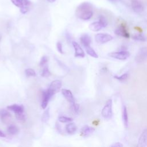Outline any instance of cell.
<instances>
[{"mask_svg":"<svg viewBox=\"0 0 147 147\" xmlns=\"http://www.w3.org/2000/svg\"><path fill=\"white\" fill-rule=\"evenodd\" d=\"M75 14L77 17L81 20H90L93 15V6L89 3H83L77 7Z\"/></svg>","mask_w":147,"mask_h":147,"instance_id":"1","label":"cell"},{"mask_svg":"<svg viewBox=\"0 0 147 147\" xmlns=\"http://www.w3.org/2000/svg\"><path fill=\"white\" fill-rule=\"evenodd\" d=\"M110 1H113V0H110Z\"/></svg>","mask_w":147,"mask_h":147,"instance_id":"38","label":"cell"},{"mask_svg":"<svg viewBox=\"0 0 147 147\" xmlns=\"http://www.w3.org/2000/svg\"><path fill=\"white\" fill-rule=\"evenodd\" d=\"M86 49V52L87 53V54L94 58H98V55H97V54L95 52V51L93 50V49L90 47V45L89 46H87L85 47Z\"/></svg>","mask_w":147,"mask_h":147,"instance_id":"21","label":"cell"},{"mask_svg":"<svg viewBox=\"0 0 147 147\" xmlns=\"http://www.w3.org/2000/svg\"><path fill=\"white\" fill-rule=\"evenodd\" d=\"M50 118V108L47 109L43 113V116L41 117V121L43 122H47Z\"/></svg>","mask_w":147,"mask_h":147,"instance_id":"23","label":"cell"},{"mask_svg":"<svg viewBox=\"0 0 147 147\" xmlns=\"http://www.w3.org/2000/svg\"><path fill=\"white\" fill-rule=\"evenodd\" d=\"M71 106V110L75 114H77L79 110V105L75 102L74 104H70Z\"/></svg>","mask_w":147,"mask_h":147,"instance_id":"28","label":"cell"},{"mask_svg":"<svg viewBox=\"0 0 147 147\" xmlns=\"http://www.w3.org/2000/svg\"><path fill=\"white\" fill-rule=\"evenodd\" d=\"M1 38H2V36H1V33H0V40H1Z\"/></svg>","mask_w":147,"mask_h":147,"instance_id":"37","label":"cell"},{"mask_svg":"<svg viewBox=\"0 0 147 147\" xmlns=\"http://www.w3.org/2000/svg\"><path fill=\"white\" fill-rule=\"evenodd\" d=\"M47 62H48V58L46 56H43L40 60V64H39L40 66L41 67L44 66L47 64Z\"/></svg>","mask_w":147,"mask_h":147,"instance_id":"32","label":"cell"},{"mask_svg":"<svg viewBox=\"0 0 147 147\" xmlns=\"http://www.w3.org/2000/svg\"><path fill=\"white\" fill-rule=\"evenodd\" d=\"M114 78L116 79H117V80H118V81H119L121 82H124V81H125V80H127L128 79V72H125V73L123 74H122L121 76H119V77H118V76H114Z\"/></svg>","mask_w":147,"mask_h":147,"instance_id":"26","label":"cell"},{"mask_svg":"<svg viewBox=\"0 0 147 147\" xmlns=\"http://www.w3.org/2000/svg\"><path fill=\"white\" fill-rule=\"evenodd\" d=\"M51 75V74L50 70H49L48 67L47 66L44 67V68H43L42 73H41V76L43 77H50Z\"/></svg>","mask_w":147,"mask_h":147,"instance_id":"25","label":"cell"},{"mask_svg":"<svg viewBox=\"0 0 147 147\" xmlns=\"http://www.w3.org/2000/svg\"><path fill=\"white\" fill-rule=\"evenodd\" d=\"M110 146L111 147H122L123 146V145H122L121 142H117L114 143L112 145H111Z\"/></svg>","mask_w":147,"mask_h":147,"instance_id":"34","label":"cell"},{"mask_svg":"<svg viewBox=\"0 0 147 147\" xmlns=\"http://www.w3.org/2000/svg\"><path fill=\"white\" fill-rule=\"evenodd\" d=\"M62 93L63 95L64 96V97L66 98V100L70 104H74L75 102L74 98V96L70 90L63 89L62 90Z\"/></svg>","mask_w":147,"mask_h":147,"instance_id":"10","label":"cell"},{"mask_svg":"<svg viewBox=\"0 0 147 147\" xmlns=\"http://www.w3.org/2000/svg\"><path fill=\"white\" fill-rule=\"evenodd\" d=\"M132 7L133 10L137 13H140L144 10V7L138 0H132Z\"/></svg>","mask_w":147,"mask_h":147,"instance_id":"11","label":"cell"},{"mask_svg":"<svg viewBox=\"0 0 147 147\" xmlns=\"http://www.w3.org/2000/svg\"><path fill=\"white\" fill-rule=\"evenodd\" d=\"M132 38H133V39H134L135 40H136V41H145L146 40V38L144 36H143L141 34L135 35L132 36Z\"/></svg>","mask_w":147,"mask_h":147,"instance_id":"27","label":"cell"},{"mask_svg":"<svg viewBox=\"0 0 147 147\" xmlns=\"http://www.w3.org/2000/svg\"><path fill=\"white\" fill-rule=\"evenodd\" d=\"M47 1L49 3H54L56 1V0H47Z\"/></svg>","mask_w":147,"mask_h":147,"instance_id":"36","label":"cell"},{"mask_svg":"<svg viewBox=\"0 0 147 147\" xmlns=\"http://www.w3.org/2000/svg\"><path fill=\"white\" fill-rule=\"evenodd\" d=\"M8 132L12 135H16L18 133V128L14 125H10L8 128Z\"/></svg>","mask_w":147,"mask_h":147,"instance_id":"22","label":"cell"},{"mask_svg":"<svg viewBox=\"0 0 147 147\" xmlns=\"http://www.w3.org/2000/svg\"><path fill=\"white\" fill-rule=\"evenodd\" d=\"M81 42L84 47L89 46L91 43V39L90 36L87 34H85L81 37Z\"/></svg>","mask_w":147,"mask_h":147,"instance_id":"18","label":"cell"},{"mask_svg":"<svg viewBox=\"0 0 147 147\" xmlns=\"http://www.w3.org/2000/svg\"><path fill=\"white\" fill-rule=\"evenodd\" d=\"M122 119H123L124 126L125 127V128H127L128 127L129 119H128V111L125 106H123V110H122Z\"/></svg>","mask_w":147,"mask_h":147,"instance_id":"19","label":"cell"},{"mask_svg":"<svg viewBox=\"0 0 147 147\" xmlns=\"http://www.w3.org/2000/svg\"><path fill=\"white\" fill-rule=\"evenodd\" d=\"M11 116V114L8 110L5 109H2L0 110V117H1V118L4 122L10 118Z\"/></svg>","mask_w":147,"mask_h":147,"instance_id":"20","label":"cell"},{"mask_svg":"<svg viewBox=\"0 0 147 147\" xmlns=\"http://www.w3.org/2000/svg\"><path fill=\"white\" fill-rule=\"evenodd\" d=\"M89 28L90 30L94 32H98L101 30L102 28H104V27L102 26V24L100 21H96L92 22L90 24Z\"/></svg>","mask_w":147,"mask_h":147,"instance_id":"16","label":"cell"},{"mask_svg":"<svg viewBox=\"0 0 147 147\" xmlns=\"http://www.w3.org/2000/svg\"><path fill=\"white\" fill-rule=\"evenodd\" d=\"M138 145L140 146H147V128L145 129L141 134L138 139Z\"/></svg>","mask_w":147,"mask_h":147,"instance_id":"13","label":"cell"},{"mask_svg":"<svg viewBox=\"0 0 147 147\" xmlns=\"http://www.w3.org/2000/svg\"><path fill=\"white\" fill-rule=\"evenodd\" d=\"M66 130L67 132L70 135L74 134L76 132V131H77V127L76 126V125L74 123H73V122H71V123H69L68 124H67L66 125Z\"/></svg>","mask_w":147,"mask_h":147,"instance_id":"17","label":"cell"},{"mask_svg":"<svg viewBox=\"0 0 147 147\" xmlns=\"http://www.w3.org/2000/svg\"><path fill=\"white\" fill-rule=\"evenodd\" d=\"M59 121L62 123H67V122H70L73 121L72 118L65 117V116H60L58 118Z\"/></svg>","mask_w":147,"mask_h":147,"instance_id":"24","label":"cell"},{"mask_svg":"<svg viewBox=\"0 0 147 147\" xmlns=\"http://www.w3.org/2000/svg\"><path fill=\"white\" fill-rule=\"evenodd\" d=\"M52 96L49 94L47 90H45L43 92V97H42V102H41V108L43 109H45L48 105V103L51 99Z\"/></svg>","mask_w":147,"mask_h":147,"instance_id":"12","label":"cell"},{"mask_svg":"<svg viewBox=\"0 0 147 147\" xmlns=\"http://www.w3.org/2000/svg\"><path fill=\"white\" fill-rule=\"evenodd\" d=\"M135 60L138 64L142 63L147 60V47H144L140 49L136 56Z\"/></svg>","mask_w":147,"mask_h":147,"instance_id":"5","label":"cell"},{"mask_svg":"<svg viewBox=\"0 0 147 147\" xmlns=\"http://www.w3.org/2000/svg\"><path fill=\"white\" fill-rule=\"evenodd\" d=\"M27 77H35L36 76V72L35 71L31 68H27L25 71Z\"/></svg>","mask_w":147,"mask_h":147,"instance_id":"29","label":"cell"},{"mask_svg":"<svg viewBox=\"0 0 147 147\" xmlns=\"http://www.w3.org/2000/svg\"><path fill=\"white\" fill-rule=\"evenodd\" d=\"M5 137H6V135H5V133H4L1 131H0V137L4 138Z\"/></svg>","mask_w":147,"mask_h":147,"instance_id":"35","label":"cell"},{"mask_svg":"<svg viewBox=\"0 0 147 147\" xmlns=\"http://www.w3.org/2000/svg\"><path fill=\"white\" fill-rule=\"evenodd\" d=\"M7 109L10 111L13 112L15 114L24 113V106L23 105L13 104L8 106Z\"/></svg>","mask_w":147,"mask_h":147,"instance_id":"15","label":"cell"},{"mask_svg":"<svg viewBox=\"0 0 147 147\" xmlns=\"http://www.w3.org/2000/svg\"><path fill=\"white\" fill-rule=\"evenodd\" d=\"M108 55L114 59L124 60L127 59L130 56V53L128 51H119V52H113L109 53Z\"/></svg>","mask_w":147,"mask_h":147,"instance_id":"7","label":"cell"},{"mask_svg":"<svg viewBox=\"0 0 147 147\" xmlns=\"http://www.w3.org/2000/svg\"><path fill=\"white\" fill-rule=\"evenodd\" d=\"M11 1L15 6L20 8V12L22 14L27 13L30 9L31 3L29 0H11Z\"/></svg>","mask_w":147,"mask_h":147,"instance_id":"2","label":"cell"},{"mask_svg":"<svg viewBox=\"0 0 147 147\" xmlns=\"http://www.w3.org/2000/svg\"><path fill=\"white\" fill-rule=\"evenodd\" d=\"M99 21L101 22V24L104 27V28H105L108 26V21L106 19V18L104 16H100L99 17Z\"/></svg>","mask_w":147,"mask_h":147,"instance_id":"30","label":"cell"},{"mask_svg":"<svg viewBox=\"0 0 147 147\" xmlns=\"http://www.w3.org/2000/svg\"><path fill=\"white\" fill-rule=\"evenodd\" d=\"M115 33L117 35L123 37L125 38H129V33L125 27V26L123 24H121V25L118 27Z\"/></svg>","mask_w":147,"mask_h":147,"instance_id":"8","label":"cell"},{"mask_svg":"<svg viewBox=\"0 0 147 147\" xmlns=\"http://www.w3.org/2000/svg\"><path fill=\"white\" fill-rule=\"evenodd\" d=\"M95 131V129L88 125H85L81 129V135L83 137H88L92 135Z\"/></svg>","mask_w":147,"mask_h":147,"instance_id":"14","label":"cell"},{"mask_svg":"<svg viewBox=\"0 0 147 147\" xmlns=\"http://www.w3.org/2000/svg\"><path fill=\"white\" fill-rule=\"evenodd\" d=\"M112 100L109 99L106 103L105 106L102 110L101 114L102 117L105 119H110L113 116V110H112Z\"/></svg>","mask_w":147,"mask_h":147,"instance_id":"3","label":"cell"},{"mask_svg":"<svg viewBox=\"0 0 147 147\" xmlns=\"http://www.w3.org/2000/svg\"><path fill=\"white\" fill-rule=\"evenodd\" d=\"M72 44L75 50V56L79 58H84L85 56V54L80 45L76 41H72Z\"/></svg>","mask_w":147,"mask_h":147,"instance_id":"9","label":"cell"},{"mask_svg":"<svg viewBox=\"0 0 147 147\" xmlns=\"http://www.w3.org/2000/svg\"><path fill=\"white\" fill-rule=\"evenodd\" d=\"M15 116L16 118L20 121H23L26 120V116L24 114V113H17V114H15Z\"/></svg>","mask_w":147,"mask_h":147,"instance_id":"31","label":"cell"},{"mask_svg":"<svg viewBox=\"0 0 147 147\" xmlns=\"http://www.w3.org/2000/svg\"><path fill=\"white\" fill-rule=\"evenodd\" d=\"M56 48H57V50L58 51H59V52H60V54H63L64 52H63V48H62V44L60 42L58 41L56 44Z\"/></svg>","mask_w":147,"mask_h":147,"instance_id":"33","label":"cell"},{"mask_svg":"<svg viewBox=\"0 0 147 147\" xmlns=\"http://www.w3.org/2000/svg\"><path fill=\"white\" fill-rule=\"evenodd\" d=\"M62 85V83L60 80H55L51 83L50 87L47 89V91L49 94L52 96L60 91Z\"/></svg>","mask_w":147,"mask_h":147,"instance_id":"4","label":"cell"},{"mask_svg":"<svg viewBox=\"0 0 147 147\" xmlns=\"http://www.w3.org/2000/svg\"><path fill=\"white\" fill-rule=\"evenodd\" d=\"M113 39V36L108 33H98L95 36V41L100 44L108 43Z\"/></svg>","mask_w":147,"mask_h":147,"instance_id":"6","label":"cell"}]
</instances>
